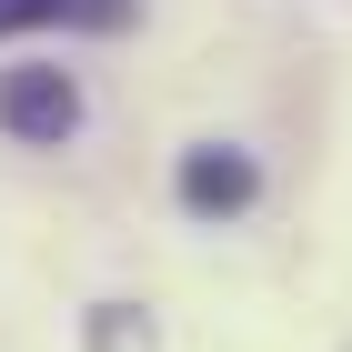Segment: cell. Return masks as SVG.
Returning <instances> with one entry per match:
<instances>
[{
  "instance_id": "cell-1",
  "label": "cell",
  "mask_w": 352,
  "mask_h": 352,
  "mask_svg": "<svg viewBox=\"0 0 352 352\" xmlns=\"http://www.w3.org/2000/svg\"><path fill=\"white\" fill-rule=\"evenodd\" d=\"M0 131L10 141H71L81 131V81L71 71H0Z\"/></svg>"
},
{
  "instance_id": "cell-2",
  "label": "cell",
  "mask_w": 352,
  "mask_h": 352,
  "mask_svg": "<svg viewBox=\"0 0 352 352\" xmlns=\"http://www.w3.org/2000/svg\"><path fill=\"white\" fill-rule=\"evenodd\" d=\"M252 191H262L252 151H232V141H201V151H182V212L232 221V212H252Z\"/></svg>"
},
{
  "instance_id": "cell-3",
  "label": "cell",
  "mask_w": 352,
  "mask_h": 352,
  "mask_svg": "<svg viewBox=\"0 0 352 352\" xmlns=\"http://www.w3.org/2000/svg\"><path fill=\"white\" fill-rule=\"evenodd\" d=\"M0 30H131V0H0Z\"/></svg>"
}]
</instances>
